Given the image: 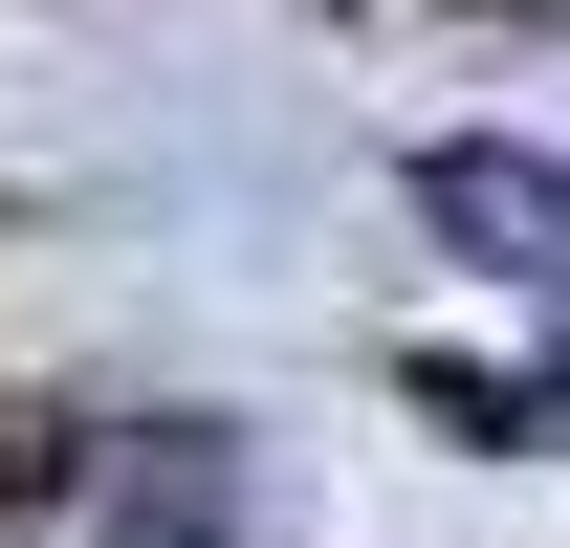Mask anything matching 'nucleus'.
Listing matches in <instances>:
<instances>
[{
  "label": "nucleus",
  "instance_id": "1",
  "mask_svg": "<svg viewBox=\"0 0 570 548\" xmlns=\"http://www.w3.org/2000/svg\"><path fill=\"white\" fill-rule=\"evenodd\" d=\"M417 219L461 242V264H504V285H570V154H527V133H439L417 154Z\"/></svg>",
  "mask_w": 570,
  "mask_h": 548
}]
</instances>
